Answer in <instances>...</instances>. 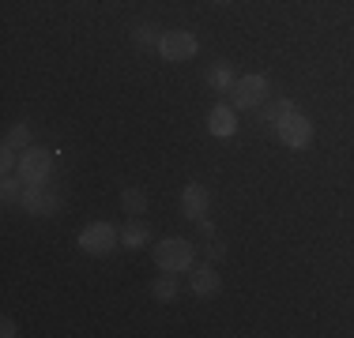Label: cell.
<instances>
[{
  "label": "cell",
  "mask_w": 354,
  "mask_h": 338,
  "mask_svg": "<svg viewBox=\"0 0 354 338\" xmlns=\"http://www.w3.org/2000/svg\"><path fill=\"white\" fill-rule=\"evenodd\" d=\"M275 139H279L283 147H290V150H306L309 143H313V121H309L301 109H294V113L283 117L279 128H275Z\"/></svg>",
  "instance_id": "cell-4"
},
{
  "label": "cell",
  "mask_w": 354,
  "mask_h": 338,
  "mask_svg": "<svg viewBox=\"0 0 354 338\" xmlns=\"http://www.w3.org/2000/svg\"><path fill=\"white\" fill-rule=\"evenodd\" d=\"M0 327H4V331H0L4 338H12V335H15V324H12V319H4V324H0Z\"/></svg>",
  "instance_id": "cell-20"
},
{
  "label": "cell",
  "mask_w": 354,
  "mask_h": 338,
  "mask_svg": "<svg viewBox=\"0 0 354 338\" xmlns=\"http://www.w3.org/2000/svg\"><path fill=\"white\" fill-rule=\"evenodd\" d=\"M121 244V230H117L113 222H87L80 230V248L87 252V256H109V252Z\"/></svg>",
  "instance_id": "cell-2"
},
{
  "label": "cell",
  "mask_w": 354,
  "mask_h": 338,
  "mask_svg": "<svg viewBox=\"0 0 354 338\" xmlns=\"http://www.w3.org/2000/svg\"><path fill=\"white\" fill-rule=\"evenodd\" d=\"M23 188H27V181H23L19 173H4V184H0V196H4V203H19L23 199Z\"/></svg>",
  "instance_id": "cell-17"
},
{
  "label": "cell",
  "mask_w": 354,
  "mask_h": 338,
  "mask_svg": "<svg viewBox=\"0 0 354 338\" xmlns=\"http://www.w3.org/2000/svg\"><path fill=\"white\" fill-rule=\"evenodd\" d=\"M268 90H272V83H268V75L252 72V75H241L238 83H234V109H260L268 101Z\"/></svg>",
  "instance_id": "cell-5"
},
{
  "label": "cell",
  "mask_w": 354,
  "mask_h": 338,
  "mask_svg": "<svg viewBox=\"0 0 354 338\" xmlns=\"http://www.w3.org/2000/svg\"><path fill=\"white\" fill-rule=\"evenodd\" d=\"M19 207L27 210V215L53 218V215H61V196H57V192H46V184H27Z\"/></svg>",
  "instance_id": "cell-7"
},
{
  "label": "cell",
  "mask_w": 354,
  "mask_h": 338,
  "mask_svg": "<svg viewBox=\"0 0 354 338\" xmlns=\"http://www.w3.org/2000/svg\"><path fill=\"white\" fill-rule=\"evenodd\" d=\"M121 207L129 210L132 218H140L143 210H147V192H143V188H124L121 192Z\"/></svg>",
  "instance_id": "cell-15"
},
{
  "label": "cell",
  "mask_w": 354,
  "mask_h": 338,
  "mask_svg": "<svg viewBox=\"0 0 354 338\" xmlns=\"http://www.w3.org/2000/svg\"><path fill=\"white\" fill-rule=\"evenodd\" d=\"M147 241H151V230H147L143 222H129V226L121 230V244H124V248H132V252L143 248Z\"/></svg>",
  "instance_id": "cell-14"
},
{
  "label": "cell",
  "mask_w": 354,
  "mask_h": 338,
  "mask_svg": "<svg viewBox=\"0 0 354 338\" xmlns=\"http://www.w3.org/2000/svg\"><path fill=\"white\" fill-rule=\"evenodd\" d=\"M151 293H155V301L170 304L177 297V275H174V270H162V275L155 278V286H151Z\"/></svg>",
  "instance_id": "cell-13"
},
{
  "label": "cell",
  "mask_w": 354,
  "mask_h": 338,
  "mask_svg": "<svg viewBox=\"0 0 354 338\" xmlns=\"http://www.w3.org/2000/svg\"><path fill=\"white\" fill-rule=\"evenodd\" d=\"M212 4H230V0H212Z\"/></svg>",
  "instance_id": "cell-21"
},
{
  "label": "cell",
  "mask_w": 354,
  "mask_h": 338,
  "mask_svg": "<svg viewBox=\"0 0 354 338\" xmlns=\"http://www.w3.org/2000/svg\"><path fill=\"white\" fill-rule=\"evenodd\" d=\"M49 169H53V155H49L46 147H27L19 155V169H15V173H19L27 184H46Z\"/></svg>",
  "instance_id": "cell-6"
},
{
  "label": "cell",
  "mask_w": 354,
  "mask_h": 338,
  "mask_svg": "<svg viewBox=\"0 0 354 338\" xmlns=\"http://www.w3.org/2000/svg\"><path fill=\"white\" fill-rule=\"evenodd\" d=\"M155 264L158 270H192L196 264V252H192V241H185V237H166V241L155 244Z\"/></svg>",
  "instance_id": "cell-1"
},
{
  "label": "cell",
  "mask_w": 354,
  "mask_h": 338,
  "mask_svg": "<svg viewBox=\"0 0 354 338\" xmlns=\"http://www.w3.org/2000/svg\"><path fill=\"white\" fill-rule=\"evenodd\" d=\"M294 109H298V106H294L290 98H272L264 109H260V132L275 135V128L283 124V117H286V113H294Z\"/></svg>",
  "instance_id": "cell-10"
},
{
  "label": "cell",
  "mask_w": 354,
  "mask_h": 338,
  "mask_svg": "<svg viewBox=\"0 0 354 338\" xmlns=\"http://www.w3.org/2000/svg\"><path fill=\"white\" fill-rule=\"evenodd\" d=\"M207 132L218 135V139H230L238 132V117H234V106H215L207 113Z\"/></svg>",
  "instance_id": "cell-11"
},
{
  "label": "cell",
  "mask_w": 354,
  "mask_h": 338,
  "mask_svg": "<svg viewBox=\"0 0 354 338\" xmlns=\"http://www.w3.org/2000/svg\"><path fill=\"white\" fill-rule=\"evenodd\" d=\"M189 286H192V293H196V297H215V293L223 290V278H218V270L212 264H200V267H192Z\"/></svg>",
  "instance_id": "cell-9"
},
{
  "label": "cell",
  "mask_w": 354,
  "mask_h": 338,
  "mask_svg": "<svg viewBox=\"0 0 354 338\" xmlns=\"http://www.w3.org/2000/svg\"><path fill=\"white\" fill-rule=\"evenodd\" d=\"M196 53H200V41L192 30H162V38H158V57L170 64L192 61Z\"/></svg>",
  "instance_id": "cell-3"
},
{
  "label": "cell",
  "mask_w": 354,
  "mask_h": 338,
  "mask_svg": "<svg viewBox=\"0 0 354 338\" xmlns=\"http://www.w3.org/2000/svg\"><path fill=\"white\" fill-rule=\"evenodd\" d=\"M234 83H238V79H234V68L226 64V61H218V64L207 68V87L218 90V95H230Z\"/></svg>",
  "instance_id": "cell-12"
},
{
  "label": "cell",
  "mask_w": 354,
  "mask_h": 338,
  "mask_svg": "<svg viewBox=\"0 0 354 338\" xmlns=\"http://www.w3.org/2000/svg\"><path fill=\"white\" fill-rule=\"evenodd\" d=\"M158 38H162V30L151 27V23H140V27L132 30V41H136L140 49H158Z\"/></svg>",
  "instance_id": "cell-18"
},
{
  "label": "cell",
  "mask_w": 354,
  "mask_h": 338,
  "mask_svg": "<svg viewBox=\"0 0 354 338\" xmlns=\"http://www.w3.org/2000/svg\"><path fill=\"white\" fill-rule=\"evenodd\" d=\"M196 226H200V233H204V237H215V226H212V222H207V218H200V222H196Z\"/></svg>",
  "instance_id": "cell-19"
},
{
  "label": "cell",
  "mask_w": 354,
  "mask_h": 338,
  "mask_svg": "<svg viewBox=\"0 0 354 338\" xmlns=\"http://www.w3.org/2000/svg\"><path fill=\"white\" fill-rule=\"evenodd\" d=\"M207 188L200 181H189L185 184V192H181V210L192 218V222H200V218H207Z\"/></svg>",
  "instance_id": "cell-8"
},
{
  "label": "cell",
  "mask_w": 354,
  "mask_h": 338,
  "mask_svg": "<svg viewBox=\"0 0 354 338\" xmlns=\"http://www.w3.org/2000/svg\"><path fill=\"white\" fill-rule=\"evenodd\" d=\"M4 147L8 150H19V155H23V150H27L30 147V128H27V124H12V128H8V135H4Z\"/></svg>",
  "instance_id": "cell-16"
}]
</instances>
